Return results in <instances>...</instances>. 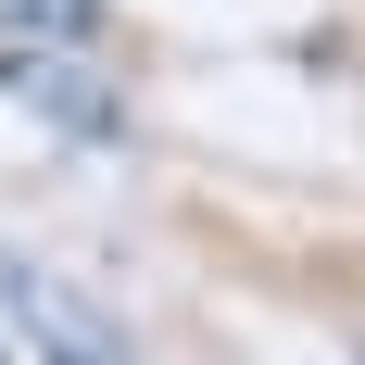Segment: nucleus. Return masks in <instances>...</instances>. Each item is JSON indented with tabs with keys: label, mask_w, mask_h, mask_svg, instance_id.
I'll return each mask as SVG.
<instances>
[{
	"label": "nucleus",
	"mask_w": 365,
	"mask_h": 365,
	"mask_svg": "<svg viewBox=\"0 0 365 365\" xmlns=\"http://www.w3.org/2000/svg\"><path fill=\"white\" fill-rule=\"evenodd\" d=\"M13 51H88L101 38V0H0Z\"/></svg>",
	"instance_id": "7ed1b4c3"
},
{
	"label": "nucleus",
	"mask_w": 365,
	"mask_h": 365,
	"mask_svg": "<svg viewBox=\"0 0 365 365\" xmlns=\"http://www.w3.org/2000/svg\"><path fill=\"white\" fill-rule=\"evenodd\" d=\"M0 88H13L38 126H63V139H126V101H113L76 51H13V38H0Z\"/></svg>",
	"instance_id": "f257e3e1"
},
{
	"label": "nucleus",
	"mask_w": 365,
	"mask_h": 365,
	"mask_svg": "<svg viewBox=\"0 0 365 365\" xmlns=\"http://www.w3.org/2000/svg\"><path fill=\"white\" fill-rule=\"evenodd\" d=\"M13 315L51 340V365H126V340H113V328H101V315H88L76 290H51L38 264H13Z\"/></svg>",
	"instance_id": "f03ea898"
}]
</instances>
